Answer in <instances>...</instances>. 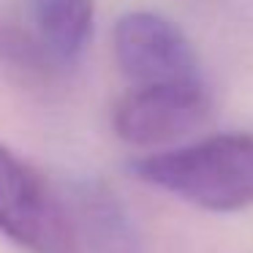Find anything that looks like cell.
Instances as JSON below:
<instances>
[{"label":"cell","instance_id":"obj_1","mask_svg":"<svg viewBox=\"0 0 253 253\" xmlns=\"http://www.w3.org/2000/svg\"><path fill=\"white\" fill-rule=\"evenodd\" d=\"M142 182L210 212L253 204V133H215L131 164Z\"/></svg>","mask_w":253,"mask_h":253},{"label":"cell","instance_id":"obj_2","mask_svg":"<svg viewBox=\"0 0 253 253\" xmlns=\"http://www.w3.org/2000/svg\"><path fill=\"white\" fill-rule=\"evenodd\" d=\"M0 231L30 253H79L68 196L3 142Z\"/></svg>","mask_w":253,"mask_h":253},{"label":"cell","instance_id":"obj_3","mask_svg":"<svg viewBox=\"0 0 253 253\" xmlns=\"http://www.w3.org/2000/svg\"><path fill=\"white\" fill-rule=\"evenodd\" d=\"M212 115L207 82L202 77L158 84H133L115 104L112 128L126 144L158 147L202 128Z\"/></svg>","mask_w":253,"mask_h":253},{"label":"cell","instance_id":"obj_4","mask_svg":"<svg viewBox=\"0 0 253 253\" xmlns=\"http://www.w3.org/2000/svg\"><path fill=\"white\" fill-rule=\"evenodd\" d=\"M115 57L133 84H158L202 77L191 39L171 19L155 11H128L117 19Z\"/></svg>","mask_w":253,"mask_h":253},{"label":"cell","instance_id":"obj_5","mask_svg":"<svg viewBox=\"0 0 253 253\" xmlns=\"http://www.w3.org/2000/svg\"><path fill=\"white\" fill-rule=\"evenodd\" d=\"M66 196L79 253H142L126 207L106 185L82 182Z\"/></svg>","mask_w":253,"mask_h":253},{"label":"cell","instance_id":"obj_6","mask_svg":"<svg viewBox=\"0 0 253 253\" xmlns=\"http://www.w3.org/2000/svg\"><path fill=\"white\" fill-rule=\"evenodd\" d=\"M0 71L28 90H49L68 74L46 49L30 19L0 14Z\"/></svg>","mask_w":253,"mask_h":253},{"label":"cell","instance_id":"obj_7","mask_svg":"<svg viewBox=\"0 0 253 253\" xmlns=\"http://www.w3.org/2000/svg\"><path fill=\"white\" fill-rule=\"evenodd\" d=\"M28 19L57 57L71 71L84 55L93 36L95 3L93 0H28Z\"/></svg>","mask_w":253,"mask_h":253}]
</instances>
